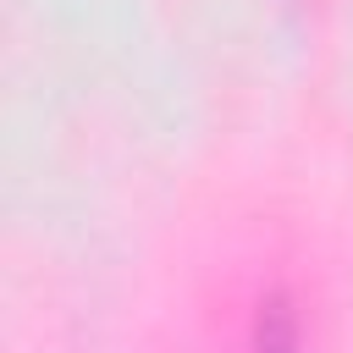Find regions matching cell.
<instances>
[{"label":"cell","mask_w":353,"mask_h":353,"mask_svg":"<svg viewBox=\"0 0 353 353\" xmlns=\"http://www.w3.org/2000/svg\"><path fill=\"white\" fill-rule=\"evenodd\" d=\"M254 353H298V320L281 298L259 303V331H254Z\"/></svg>","instance_id":"obj_1"}]
</instances>
